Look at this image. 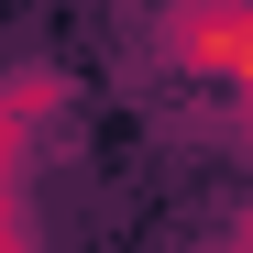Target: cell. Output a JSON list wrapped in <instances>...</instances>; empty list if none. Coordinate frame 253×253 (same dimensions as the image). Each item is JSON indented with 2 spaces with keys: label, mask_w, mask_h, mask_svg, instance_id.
<instances>
[{
  "label": "cell",
  "mask_w": 253,
  "mask_h": 253,
  "mask_svg": "<svg viewBox=\"0 0 253 253\" xmlns=\"http://www.w3.org/2000/svg\"><path fill=\"white\" fill-rule=\"evenodd\" d=\"M154 55L176 66V77H198V88H253V0H176L165 11V33H154Z\"/></svg>",
  "instance_id": "6da1fadb"
},
{
  "label": "cell",
  "mask_w": 253,
  "mask_h": 253,
  "mask_svg": "<svg viewBox=\"0 0 253 253\" xmlns=\"http://www.w3.org/2000/svg\"><path fill=\"white\" fill-rule=\"evenodd\" d=\"M33 242V187H22V165H0V253H22Z\"/></svg>",
  "instance_id": "7a4b0ae2"
},
{
  "label": "cell",
  "mask_w": 253,
  "mask_h": 253,
  "mask_svg": "<svg viewBox=\"0 0 253 253\" xmlns=\"http://www.w3.org/2000/svg\"><path fill=\"white\" fill-rule=\"evenodd\" d=\"M231 143L253 154V88H231Z\"/></svg>",
  "instance_id": "3957f363"
},
{
  "label": "cell",
  "mask_w": 253,
  "mask_h": 253,
  "mask_svg": "<svg viewBox=\"0 0 253 253\" xmlns=\"http://www.w3.org/2000/svg\"><path fill=\"white\" fill-rule=\"evenodd\" d=\"M220 242H253V209H231V220H220Z\"/></svg>",
  "instance_id": "277c9868"
}]
</instances>
